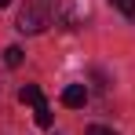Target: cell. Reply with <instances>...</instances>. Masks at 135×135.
Returning <instances> with one entry per match:
<instances>
[{"instance_id": "obj_6", "label": "cell", "mask_w": 135, "mask_h": 135, "mask_svg": "<svg viewBox=\"0 0 135 135\" xmlns=\"http://www.w3.org/2000/svg\"><path fill=\"white\" fill-rule=\"evenodd\" d=\"M113 7L120 11V15H128V18H135V0H110Z\"/></svg>"}, {"instance_id": "obj_1", "label": "cell", "mask_w": 135, "mask_h": 135, "mask_svg": "<svg viewBox=\"0 0 135 135\" xmlns=\"http://www.w3.org/2000/svg\"><path fill=\"white\" fill-rule=\"evenodd\" d=\"M55 0H26L22 11H18V29L22 33H44L51 18H55Z\"/></svg>"}, {"instance_id": "obj_7", "label": "cell", "mask_w": 135, "mask_h": 135, "mask_svg": "<svg viewBox=\"0 0 135 135\" xmlns=\"http://www.w3.org/2000/svg\"><path fill=\"white\" fill-rule=\"evenodd\" d=\"M88 135H117V132H113V128H102V124H91Z\"/></svg>"}, {"instance_id": "obj_2", "label": "cell", "mask_w": 135, "mask_h": 135, "mask_svg": "<svg viewBox=\"0 0 135 135\" xmlns=\"http://www.w3.org/2000/svg\"><path fill=\"white\" fill-rule=\"evenodd\" d=\"M84 102H88V88H84V84H66V88H62V106L80 110Z\"/></svg>"}, {"instance_id": "obj_5", "label": "cell", "mask_w": 135, "mask_h": 135, "mask_svg": "<svg viewBox=\"0 0 135 135\" xmlns=\"http://www.w3.org/2000/svg\"><path fill=\"white\" fill-rule=\"evenodd\" d=\"M33 113H37V124H40V128H51V106H47V102H40Z\"/></svg>"}, {"instance_id": "obj_4", "label": "cell", "mask_w": 135, "mask_h": 135, "mask_svg": "<svg viewBox=\"0 0 135 135\" xmlns=\"http://www.w3.org/2000/svg\"><path fill=\"white\" fill-rule=\"evenodd\" d=\"M22 59H26V51H22L18 44H11L7 51H4V62H7L11 69H15V66H22Z\"/></svg>"}, {"instance_id": "obj_3", "label": "cell", "mask_w": 135, "mask_h": 135, "mask_svg": "<svg viewBox=\"0 0 135 135\" xmlns=\"http://www.w3.org/2000/svg\"><path fill=\"white\" fill-rule=\"evenodd\" d=\"M18 102H26V106H33V110H37V106L44 102V95H40V88H37V84H26V88L18 91Z\"/></svg>"}, {"instance_id": "obj_8", "label": "cell", "mask_w": 135, "mask_h": 135, "mask_svg": "<svg viewBox=\"0 0 135 135\" xmlns=\"http://www.w3.org/2000/svg\"><path fill=\"white\" fill-rule=\"evenodd\" d=\"M7 4H11V0H0V7H7Z\"/></svg>"}]
</instances>
